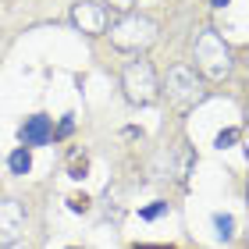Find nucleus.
<instances>
[{
    "mask_svg": "<svg viewBox=\"0 0 249 249\" xmlns=\"http://www.w3.org/2000/svg\"><path fill=\"white\" fill-rule=\"evenodd\" d=\"M7 167H11V175H29V167H32V153L25 150V146H21V150H15V153H11Z\"/></svg>",
    "mask_w": 249,
    "mask_h": 249,
    "instance_id": "obj_8",
    "label": "nucleus"
},
{
    "mask_svg": "<svg viewBox=\"0 0 249 249\" xmlns=\"http://www.w3.org/2000/svg\"><path fill=\"white\" fill-rule=\"evenodd\" d=\"M167 213V203L164 199H157V203H150V207H142V217L146 221H157V217H164Z\"/></svg>",
    "mask_w": 249,
    "mask_h": 249,
    "instance_id": "obj_11",
    "label": "nucleus"
},
{
    "mask_svg": "<svg viewBox=\"0 0 249 249\" xmlns=\"http://www.w3.org/2000/svg\"><path fill=\"white\" fill-rule=\"evenodd\" d=\"M50 135H53V124H50L47 114H32V118L18 128V139H21L25 150H29V146H47Z\"/></svg>",
    "mask_w": 249,
    "mask_h": 249,
    "instance_id": "obj_7",
    "label": "nucleus"
},
{
    "mask_svg": "<svg viewBox=\"0 0 249 249\" xmlns=\"http://www.w3.org/2000/svg\"><path fill=\"white\" fill-rule=\"evenodd\" d=\"M25 228V207L18 199H0V246H15Z\"/></svg>",
    "mask_w": 249,
    "mask_h": 249,
    "instance_id": "obj_6",
    "label": "nucleus"
},
{
    "mask_svg": "<svg viewBox=\"0 0 249 249\" xmlns=\"http://www.w3.org/2000/svg\"><path fill=\"white\" fill-rule=\"evenodd\" d=\"M86 171H89V160L86 157H75L71 160V178H86Z\"/></svg>",
    "mask_w": 249,
    "mask_h": 249,
    "instance_id": "obj_13",
    "label": "nucleus"
},
{
    "mask_svg": "<svg viewBox=\"0 0 249 249\" xmlns=\"http://www.w3.org/2000/svg\"><path fill=\"white\" fill-rule=\"evenodd\" d=\"M71 118H75V114H68V118L61 121V128H57L61 135H68V132H71V128H75V121H71Z\"/></svg>",
    "mask_w": 249,
    "mask_h": 249,
    "instance_id": "obj_15",
    "label": "nucleus"
},
{
    "mask_svg": "<svg viewBox=\"0 0 249 249\" xmlns=\"http://www.w3.org/2000/svg\"><path fill=\"white\" fill-rule=\"evenodd\" d=\"M71 21L75 29H82L86 36H104L110 25V11L104 4H93V0H78L71 7Z\"/></svg>",
    "mask_w": 249,
    "mask_h": 249,
    "instance_id": "obj_5",
    "label": "nucleus"
},
{
    "mask_svg": "<svg viewBox=\"0 0 249 249\" xmlns=\"http://www.w3.org/2000/svg\"><path fill=\"white\" fill-rule=\"evenodd\" d=\"M121 86H124V96H128L132 104H153L157 93H160L150 61H128L124 71H121Z\"/></svg>",
    "mask_w": 249,
    "mask_h": 249,
    "instance_id": "obj_3",
    "label": "nucleus"
},
{
    "mask_svg": "<svg viewBox=\"0 0 249 249\" xmlns=\"http://www.w3.org/2000/svg\"><path fill=\"white\" fill-rule=\"evenodd\" d=\"M224 4H228V0H213V7H224Z\"/></svg>",
    "mask_w": 249,
    "mask_h": 249,
    "instance_id": "obj_17",
    "label": "nucleus"
},
{
    "mask_svg": "<svg viewBox=\"0 0 249 249\" xmlns=\"http://www.w3.org/2000/svg\"><path fill=\"white\" fill-rule=\"evenodd\" d=\"M110 11H118V15H132V4L135 0H107Z\"/></svg>",
    "mask_w": 249,
    "mask_h": 249,
    "instance_id": "obj_14",
    "label": "nucleus"
},
{
    "mask_svg": "<svg viewBox=\"0 0 249 249\" xmlns=\"http://www.w3.org/2000/svg\"><path fill=\"white\" fill-rule=\"evenodd\" d=\"M196 64L203 68L207 78H224L231 68V50L228 43L217 36V29H203L196 39Z\"/></svg>",
    "mask_w": 249,
    "mask_h": 249,
    "instance_id": "obj_1",
    "label": "nucleus"
},
{
    "mask_svg": "<svg viewBox=\"0 0 249 249\" xmlns=\"http://www.w3.org/2000/svg\"><path fill=\"white\" fill-rule=\"evenodd\" d=\"M0 249H18V246H0Z\"/></svg>",
    "mask_w": 249,
    "mask_h": 249,
    "instance_id": "obj_18",
    "label": "nucleus"
},
{
    "mask_svg": "<svg viewBox=\"0 0 249 249\" xmlns=\"http://www.w3.org/2000/svg\"><path fill=\"white\" fill-rule=\"evenodd\" d=\"M213 224H217V235H221V239H231V235H235V221L228 217V213H217Z\"/></svg>",
    "mask_w": 249,
    "mask_h": 249,
    "instance_id": "obj_9",
    "label": "nucleus"
},
{
    "mask_svg": "<svg viewBox=\"0 0 249 249\" xmlns=\"http://www.w3.org/2000/svg\"><path fill=\"white\" fill-rule=\"evenodd\" d=\"M135 249H171V246H135Z\"/></svg>",
    "mask_w": 249,
    "mask_h": 249,
    "instance_id": "obj_16",
    "label": "nucleus"
},
{
    "mask_svg": "<svg viewBox=\"0 0 249 249\" xmlns=\"http://www.w3.org/2000/svg\"><path fill=\"white\" fill-rule=\"evenodd\" d=\"M110 39L121 50H146L157 39V21L146 15H121V21L110 29Z\"/></svg>",
    "mask_w": 249,
    "mask_h": 249,
    "instance_id": "obj_2",
    "label": "nucleus"
},
{
    "mask_svg": "<svg viewBox=\"0 0 249 249\" xmlns=\"http://www.w3.org/2000/svg\"><path fill=\"white\" fill-rule=\"evenodd\" d=\"M239 139H242V132H239V128H224V132L217 135V142H213V146H217V150H228V146H231V142H239Z\"/></svg>",
    "mask_w": 249,
    "mask_h": 249,
    "instance_id": "obj_10",
    "label": "nucleus"
},
{
    "mask_svg": "<svg viewBox=\"0 0 249 249\" xmlns=\"http://www.w3.org/2000/svg\"><path fill=\"white\" fill-rule=\"evenodd\" d=\"M167 96H171L178 107L196 104V100L203 96V89H199V82H196V71L185 68V64L171 68V71H167Z\"/></svg>",
    "mask_w": 249,
    "mask_h": 249,
    "instance_id": "obj_4",
    "label": "nucleus"
},
{
    "mask_svg": "<svg viewBox=\"0 0 249 249\" xmlns=\"http://www.w3.org/2000/svg\"><path fill=\"white\" fill-rule=\"evenodd\" d=\"M68 210L71 213H86L89 210V196H68Z\"/></svg>",
    "mask_w": 249,
    "mask_h": 249,
    "instance_id": "obj_12",
    "label": "nucleus"
}]
</instances>
